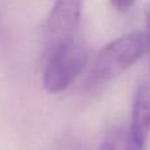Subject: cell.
Wrapping results in <instances>:
<instances>
[{
	"label": "cell",
	"mask_w": 150,
	"mask_h": 150,
	"mask_svg": "<svg viewBox=\"0 0 150 150\" xmlns=\"http://www.w3.org/2000/svg\"><path fill=\"white\" fill-rule=\"evenodd\" d=\"M136 0H111V4L117 12H127L134 5Z\"/></svg>",
	"instance_id": "8992f818"
},
{
	"label": "cell",
	"mask_w": 150,
	"mask_h": 150,
	"mask_svg": "<svg viewBox=\"0 0 150 150\" xmlns=\"http://www.w3.org/2000/svg\"><path fill=\"white\" fill-rule=\"evenodd\" d=\"M144 148L134 140L129 127H116L105 133L99 150H144Z\"/></svg>",
	"instance_id": "5b68a950"
},
{
	"label": "cell",
	"mask_w": 150,
	"mask_h": 150,
	"mask_svg": "<svg viewBox=\"0 0 150 150\" xmlns=\"http://www.w3.org/2000/svg\"><path fill=\"white\" fill-rule=\"evenodd\" d=\"M146 50V36L141 32H132L111 41L99 50L91 65L87 76L88 87H100L116 79L132 67Z\"/></svg>",
	"instance_id": "6da1fadb"
},
{
	"label": "cell",
	"mask_w": 150,
	"mask_h": 150,
	"mask_svg": "<svg viewBox=\"0 0 150 150\" xmlns=\"http://www.w3.org/2000/svg\"><path fill=\"white\" fill-rule=\"evenodd\" d=\"M87 52L79 41L45 55L42 74L44 88L49 93L67 90L87 65Z\"/></svg>",
	"instance_id": "7a4b0ae2"
},
{
	"label": "cell",
	"mask_w": 150,
	"mask_h": 150,
	"mask_svg": "<svg viewBox=\"0 0 150 150\" xmlns=\"http://www.w3.org/2000/svg\"><path fill=\"white\" fill-rule=\"evenodd\" d=\"M82 3L80 0H55L44 32V54L78 41Z\"/></svg>",
	"instance_id": "3957f363"
},
{
	"label": "cell",
	"mask_w": 150,
	"mask_h": 150,
	"mask_svg": "<svg viewBox=\"0 0 150 150\" xmlns=\"http://www.w3.org/2000/svg\"><path fill=\"white\" fill-rule=\"evenodd\" d=\"M129 129L134 140L145 146L150 134V83H141L136 90Z\"/></svg>",
	"instance_id": "277c9868"
},
{
	"label": "cell",
	"mask_w": 150,
	"mask_h": 150,
	"mask_svg": "<svg viewBox=\"0 0 150 150\" xmlns=\"http://www.w3.org/2000/svg\"><path fill=\"white\" fill-rule=\"evenodd\" d=\"M145 25H146V41H148V49L150 52V3L145 7Z\"/></svg>",
	"instance_id": "52a82bcc"
}]
</instances>
